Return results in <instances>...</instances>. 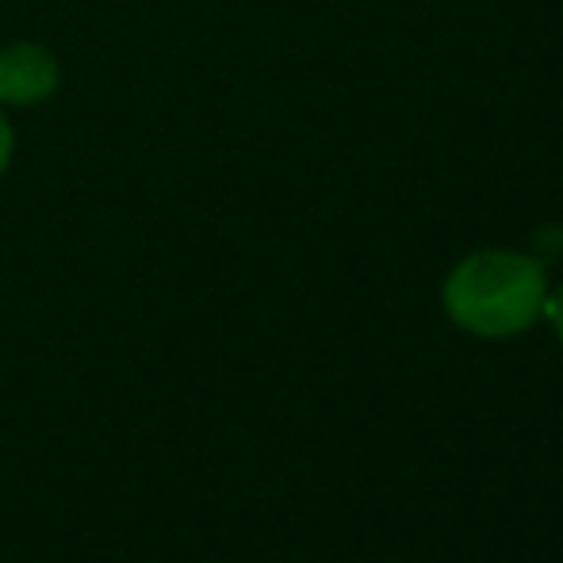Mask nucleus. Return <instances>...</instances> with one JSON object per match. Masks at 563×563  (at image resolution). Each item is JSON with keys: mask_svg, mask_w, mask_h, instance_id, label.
I'll return each mask as SVG.
<instances>
[{"mask_svg": "<svg viewBox=\"0 0 563 563\" xmlns=\"http://www.w3.org/2000/svg\"><path fill=\"white\" fill-rule=\"evenodd\" d=\"M549 268L514 250H479L449 268L441 307L456 330L483 341L518 338L544 314Z\"/></svg>", "mask_w": 563, "mask_h": 563, "instance_id": "obj_1", "label": "nucleus"}, {"mask_svg": "<svg viewBox=\"0 0 563 563\" xmlns=\"http://www.w3.org/2000/svg\"><path fill=\"white\" fill-rule=\"evenodd\" d=\"M62 89V62L51 46L20 43L0 46V108H38Z\"/></svg>", "mask_w": 563, "mask_h": 563, "instance_id": "obj_2", "label": "nucleus"}, {"mask_svg": "<svg viewBox=\"0 0 563 563\" xmlns=\"http://www.w3.org/2000/svg\"><path fill=\"white\" fill-rule=\"evenodd\" d=\"M12 154H15V131H12V119H8V108H0V180L12 169Z\"/></svg>", "mask_w": 563, "mask_h": 563, "instance_id": "obj_3", "label": "nucleus"}, {"mask_svg": "<svg viewBox=\"0 0 563 563\" xmlns=\"http://www.w3.org/2000/svg\"><path fill=\"white\" fill-rule=\"evenodd\" d=\"M544 314H549L552 330H556V338H560V345H563V284H560L556 291L549 288V299H544Z\"/></svg>", "mask_w": 563, "mask_h": 563, "instance_id": "obj_4", "label": "nucleus"}]
</instances>
